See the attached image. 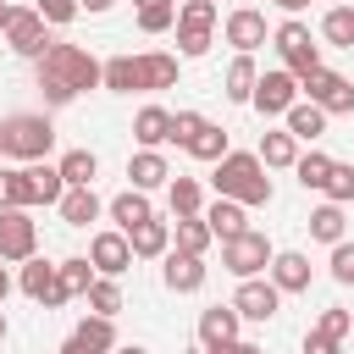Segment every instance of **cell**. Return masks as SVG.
<instances>
[{
    "mask_svg": "<svg viewBox=\"0 0 354 354\" xmlns=\"http://www.w3.org/2000/svg\"><path fill=\"white\" fill-rule=\"evenodd\" d=\"M100 88H111V94H155V88H177V55H166V50L111 55Z\"/></svg>",
    "mask_w": 354,
    "mask_h": 354,
    "instance_id": "cell-1",
    "label": "cell"
},
{
    "mask_svg": "<svg viewBox=\"0 0 354 354\" xmlns=\"http://www.w3.org/2000/svg\"><path fill=\"white\" fill-rule=\"evenodd\" d=\"M33 77H39V88L44 83H55V88H66V94H83V88H100L105 83V61H94L83 44H50L39 61H33Z\"/></svg>",
    "mask_w": 354,
    "mask_h": 354,
    "instance_id": "cell-2",
    "label": "cell"
},
{
    "mask_svg": "<svg viewBox=\"0 0 354 354\" xmlns=\"http://www.w3.org/2000/svg\"><path fill=\"white\" fill-rule=\"evenodd\" d=\"M210 183H216V199H238L243 210L271 205V177H266V166H260L254 149H232L227 160H216Z\"/></svg>",
    "mask_w": 354,
    "mask_h": 354,
    "instance_id": "cell-3",
    "label": "cell"
},
{
    "mask_svg": "<svg viewBox=\"0 0 354 354\" xmlns=\"http://www.w3.org/2000/svg\"><path fill=\"white\" fill-rule=\"evenodd\" d=\"M0 138H6V155L22 160V166H33V160H44L55 149V127H50L44 111H11L0 122Z\"/></svg>",
    "mask_w": 354,
    "mask_h": 354,
    "instance_id": "cell-4",
    "label": "cell"
},
{
    "mask_svg": "<svg viewBox=\"0 0 354 354\" xmlns=\"http://www.w3.org/2000/svg\"><path fill=\"white\" fill-rule=\"evenodd\" d=\"M271 44H277V55H282V66H288L293 77H310L315 66H326V61H321V44L310 39V28H304L299 17H288V22L271 33Z\"/></svg>",
    "mask_w": 354,
    "mask_h": 354,
    "instance_id": "cell-5",
    "label": "cell"
},
{
    "mask_svg": "<svg viewBox=\"0 0 354 354\" xmlns=\"http://www.w3.org/2000/svg\"><path fill=\"white\" fill-rule=\"evenodd\" d=\"M271 260H277V249H271V238L266 232H243V238H232V243H221V266L238 277V282H249V277H260V271H271Z\"/></svg>",
    "mask_w": 354,
    "mask_h": 354,
    "instance_id": "cell-6",
    "label": "cell"
},
{
    "mask_svg": "<svg viewBox=\"0 0 354 354\" xmlns=\"http://www.w3.org/2000/svg\"><path fill=\"white\" fill-rule=\"evenodd\" d=\"M299 94H304L310 105H321L326 116H348V111H354V83H348L343 72H332V66H315L310 77H299Z\"/></svg>",
    "mask_w": 354,
    "mask_h": 354,
    "instance_id": "cell-7",
    "label": "cell"
},
{
    "mask_svg": "<svg viewBox=\"0 0 354 354\" xmlns=\"http://www.w3.org/2000/svg\"><path fill=\"white\" fill-rule=\"evenodd\" d=\"M216 33V0H183L177 6V50L183 55H205Z\"/></svg>",
    "mask_w": 354,
    "mask_h": 354,
    "instance_id": "cell-8",
    "label": "cell"
},
{
    "mask_svg": "<svg viewBox=\"0 0 354 354\" xmlns=\"http://www.w3.org/2000/svg\"><path fill=\"white\" fill-rule=\"evenodd\" d=\"M6 44L17 50V55H28V61H39L55 39H50V22L33 11V6H11V22H6Z\"/></svg>",
    "mask_w": 354,
    "mask_h": 354,
    "instance_id": "cell-9",
    "label": "cell"
},
{
    "mask_svg": "<svg viewBox=\"0 0 354 354\" xmlns=\"http://www.w3.org/2000/svg\"><path fill=\"white\" fill-rule=\"evenodd\" d=\"M304 94H299V77L288 72V66H271V72H260V83H254V111L260 116H288L293 105H299Z\"/></svg>",
    "mask_w": 354,
    "mask_h": 354,
    "instance_id": "cell-10",
    "label": "cell"
},
{
    "mask_svg": "<svg viewBox=\"0 0 354 354\" xmlns=\"http://www.w3.org/2000/svg\"><path fill=\"white\" fill-rule=\"evenodd\" d=\"M39 254V221L28 210H0V260H33Z\"/></svg>",
    "mask_w": 354,
    "mask_h": 354,
    "instance_id": "cell-11",
    "label": "cell"
},
{
    "mask_svg": "<svg viewBox=\"0 0 354 354\" xmlns=\"http://www.w3.org/2000/svg\"><path fill=\"white\" fill-rule=\"evenodd\" d=\"M17 288L33 299V304H44V310H61L66 304V293H61V266H50V260H22V277H17Z\"/></svg>",
    "mask_w": 354,
    "mask_h": 354,
    "instance_id": "cell-12",
    "label": "cell"
},
{
    "mask_svg": "<svg viewBox=\"0 0 354 354\" xmlns=\"http://www.w3.org/2000/svg\"><path fill=\"white\" fill-rule=\"evenodd\" d=\"M232 310H238L243 321H271V315L282 310V288H277L271 277H249V282H238Z\"/></svg>",
    "mask_w": 354,
    "mask_h": 354,
    "instance_id": "cell-13",
    "label": "cell"
},
{
    "mask_svg": "<svg viewBox=\"0 0 354 354\" xmlns=\"http://www.w3.org/2000/svg\"><path fill=\"white\" fill-rule=\"evenodd\" d=\"M88 260H94L100 277H122V271L133 266V243H127V232H116V227L94 232V238H88Z\"/></svg>",
    "mask_w": 354,
    "mask_h": 354,
    "instance_id": "cell-14",
    "label": "cell"
},
{
    "mask_svg": "<svg viewBox=\"0 0 354 354\" xmlns=\"http://www.w3.org/2000/svg\"><path fill=\"white\" fill-rule=\"evenodd\" d=\"M122 343H116V321H105V315H83L77 321V332L61 343V354H116Z\"/></svg>",
    "mask_w": 354,
    "mask_h": 354,
    "instance_id": "cell-15",
    "label": "cell"
},
{
    "mask_svg": "<svg viewBox=\"0 0 354 354\" xmlns=\"http://www.w3.org/2000/svg\"><path fill=\"white\" fill-rule=\"evenodd\" d=\"M227 44L238 50V55H254L260 44H266V11H254V6H238L232 17H227Z\"/></svg>",
    "mask_w": 354,
    "mask_h": 354,
    "instance_id": "cell-16",
    "label": "cell"
},
{
    "mask_svg": "<svg viewBox=\"0 0 354 354\" xmlns=\"http://www.w3.org/2000/svg\"><path fill=\"white\" fill-rule=\"evenodd\" d=\"M127 183H133L138 194H155V188H166V183H171V166H166V155H160V149H138V155H127Z\"/></svg>",
    "mask_w": 354,
    "mask_h": 354,
    "instance_id": "cell-17",
    "label": "cell"
},
{
    "mask_svg": "<svg viewBox=\"0 0 354 354\" xmlns=\"http://www.w3.org/2000/svg\"><path fill=\"white\" fill-rule=\"evenodd\" d=\"M254 155H260L266 171H293V160H299V138H293L288 127H271V133H260Z\"/></svg>",
    "mask_w": 354,
    "mask_h": 354,
    "instance_id": "cell-18",
    "label": "cell"
},
{
    "mask_svg": "<svg viewBox=\"0 0 354 354\" xmlns=\"http://www.w3.org/2000/svg\"><path fill=\"white\" fill-rule=\"evenodd\" d=\"M127 243H133V260H166V254H171V221L149 216L144 227L127 232Z\"/></svg>",
    "mask_w": 354,
    "mask_h": 354,
    "instance_id": "cell-19",
    "label": "cell"
},
{
    "mask_svg": "<svg viewBox=\"0 0 354 354\" xmlns=\"http://www.w3.org/2000/svg\"><path fill=\"white\" fill-rule=\"evenodd\" d=\"M160 282L171 288V293H199L205 288V260L199 254H166V266H160Z\"/></svg>",
    "mask_w": 354,
    "mask_h": 354,
    "instance_id": "cell-20",
    "label": "cell"
},
{
    "mask_svg": "<svg viewBox=\"0 0 354 354\" xmlns=\"http://www.w3.org/2000/svg\"><path fill=\"white\" fill-rule=\"evenodd\" d=\"M310 254L304 249H277V260H271V282L282 288V293H304L310 288Z\"/></svg>",
    "mask_w": 354,
    "mask_h": 354,
    "instance_id": "cell-21",
    "label": "cell"
},
{
    "mask_svg": "<svg viewBox=\"0 0 354 354\" xmlns=\"http://www.w3.org/2000/svg\"><path fill=\"white\" fill-rule=\"evenodd\" d=\"M105 216L116 221V232H133V227H144V221L155 216V205H149V194H138V188H122V194L105 205Z\"/></svg>",
    "mask_w": 354,
    "mask_h": 354,
    "instance_id": "cell-22",
    "label": "cell"
},
{
    "mask_svg": "<svg viewBox=\"0 0 354 354\" xmlns=\"http://www.w3.org/2000/svg\"><path fill=\"white\" fill-rule=\"evenodd\" d=\"M205 227H210L221 243H232V238L249 232V210H243L238 199H216V205H205Z\"/></svg>",
    "mask_w": 354,
    "mask_h": 354,
    "instance_id": "cell-23",
    "label": "cell"
},
{
    "mask_svg": "<svg viewBox=\"0 0 354 354\" xmlns=\"http://www.w3.org/2000/svg\"><path fill=\"white\" fill-rule=\"evenodd\" d=\"M238 326H243V315H238L232 304H210V310H199V343H205V348L232 343V337H238Z\"/></svg>",
    "mask_w": 354,
    "mask_h": 354,
    "instance_id": "cell-24",
    "label": "cell"
},
{
    "mask_svg": "<svg viewBox=\"0 0 354 354\" xmlns=\"http://www.w3.org/2000/svg\"><path fill=\"white\" fill-rule=\"evenodd\" d=\"M133 138H138V149L171 144V111H166V105H144V111L133 116Z\"/></svg>",
    "mask_w": 354,
    "mask_h": 354,
    "instance_id": "cell-25",
    "label": "cell"
},
{
    "mask_svg": "<svg viewBox=\"0 0 354 354\" xmlns=\"http://www.w3.org/2000/svg\"><path fill=\"white\" fill-rule=\"evenodd\" d=\"M221 83H227L221 94H227L232 105H249V100H254V83H260V66H254V55H232Z\"/></svg>",
    "mask_w": 354,
    "mask_h": 354,
    "instance_id": "cell-26",
    "label": "cell"
},
{
    "mask_svg": "<svg viewBox=\"0 0 354 354\" xmlns=\"http://www.w3.org/2000/svg\"><path fill=\"white\" fill-rule=\"evenodd\" d=\"M166 205H171V216L183 221V216H205V188H199V177H171L166 183Z\"/></svg>",
    "mask_w": 354,
    "mask_h": 354,
    "instance_id": "cell-27",
    "label": "cell"
},
{
    "mask_svg": "<svg viewBox=\"0 0 354 354\" xmlns=\"http://www.w3.org/2000/svg\"><path fill=\"white\" fill-rule=\"evenodd\" d=\"M282 127H288L299 144H315V138L326 133V111H321V105H310V100H299V105L282 116Z\"/></svg>",
    "mask_w": 354,
    "mask_h": 354,
    "instance_id": "cell-28",
    "label": "cell"
},
{
    "mask_svg": "<svg viewBox=\"0 0 354 354\" xmlns=\"http://www.w3.org/2000/svg\"><path fill=\"white\" fill-rule=\"evenodd\" d=\"M100 194L94 188H66V199H61V221L66 227H88V221H100Z\"/></svg>",
    "mask_w": 354,
    "mask_h": 354,
    "instance_id": "cell-29",
    "label": "cell"
},
{
    "mask_svg": "<svg viewBox=\"0 0 354 354\" xmlns=\"http://www.w3.org/2000/svg\"><path fill=\"white\" fill-rule=\"evenodd\" d=\"M55 166H61L66 188H94V177H100V160H94V149H66Z\"/></svg>",
    "mask_w": 354,
    "mask_h": 354,
    "instance_id": "cell-30",
    "label": "cell"
},
{
    "mask_svg": "<svg viewBox=\"0 0 354 354\" xmlns=\"http://www.w3.org/2000/svg\"><path fill=\"white\" fill-rule=\"evenodd\" d=\"M0 183H6V210H33L39 205L28 166H0Z\"/></svg>",
    "mask_w": 354,
    "mask_h": 354,
    "instance_id": "cell-31",
    "label": "cell"
},
{
    "mask_svg": "<svg viewBox=\"0 0 354 354\" xmlns=\"http://www.w3.org/2000/svg\"><path fill=\"white\" fill-rule=\"evenodd\" d=\"M171 238H177V254H199V260H205V249L216 243V232L205 227V216H183V221L171 227Z\"/></svg>",
    "mask_w": 354,
    "mask_h": 354,
    "instance_id": "cell-32",
    "label": "cell"
},
{
    "mask_svg": "<svg viewBox=\"0 0 354 354\" xmlns=\"http://www.w3.org/2000/svg\"><path fill=\"white\" fill-rule=\"evenodd\" d=\"M94 260L88 254H72V260H61V293L66 299H88V288H94Z\"/></svg>",
    "mask_w": 354,
    "mask_h": 354,
    "instance_id": "cell-33",
    "label": "cell"
},
{
    "mask_svg": "<svg viewBox=\"0 0 354 354\" xmlns=\"http://www.w3.org/2000/svg\"><path fill=\"white\" fill-rule=\"evenodd\" d=\"M28 177H33V194H39V205H61V199H66V177H61V166H50V160H33V166H28Z\"/></svg>",
    "mask_w": 354,
    "mask_h": 354,
    "instance_id": "cell-34",
    "label": "cell"
},
{
    "mask_svg": "<svg viewBox=\"0 0 354 354\" xmlns=\"http://www.w3.org/2000/svg\"><path fill=\"white\" fill-rule=\"evenodd\" d=\"M188 155H194V160H210V166H216V160H227V155H232V138H227V127L205 122V133L188 144Z\"/></svg>",
    "mask_w": 354,
    "mask_h": 354,
    "instance_id": "cell-35",
    "label": "cell"
},
{
    "mask_svg": "<svg viewBox=\"0 0 354 354\" xmlns=\"http://www.w3.org/2000/svg\"><path fill=\"white\" fill-rule=\"evenodd\" d=\"M343 227H348V221H343V205L326 199V205L310 210V238H321V243H343Z\"/></svg>",
    "mask_w": 354,
    "mask_h": 354,
    "instance_id": "cell-36",
    "label": "cell"
},
{
    "mask_svg": "<svg viewBox=\"0 0 354 354\" xmlns=\"http://www.w3.org/2000/svg\"><path fill=\"white\" fill-rule=\"evenodd\" d=\"M321 39L337 44V50H354V6H332L321 17Z\"/></svg>",
    "mask_w": 354,
    "mask_h": 354,
    "instance_id": "cell-37",
    "label": "cell"
},
{
    "mask_svg": "<svg viewBox=\"0 0 354 354\" xmlns=\"http://www.w3.org/2000/svg\"><path fill=\"white\" fill-rule=\"evenodd\" d=\"M138 6V33H166L177 28V0H133Z\"/></svg>",
    "mask_w": 354,
    "mask_h": 354,
    "instance_id": "cell-38",
    "label": "cell"
},
{
    "mask_svg": "<svg viewBox=\"0 0 354 354\" xmlns=\"http://www.w3.org/2000/svg\"><path fill=\"white\" fill-rule=\"evenodd\" d=\"M116 310H122V288H116V277H94V288H88V315L116 321Z\"/></svg>",
    "mask_w": 354,
    "mask_h": 354,
    "instance_id": "cell-39",
    "label": "cell"
},
{
    "mask_svg": "<svg viewBox=\"0 0 354 354\" xmlns=\"http://www.w3.org/2000/svg\"><path fill=\"white\" fill-rule=\"evenodd\" d=\"M293 177H299L304 188H326V177H332V155H321V149L299 155V160H293Z\"/></svg>",
    "mask_w": 354,
    "mask_h": 354,
    "instance_id": "cell-40",
    "label": "cell"
},
{
    "mask_svg": "<svg viewBox=\"0 0 354 354\" xmlns=\"http://www.w3.org/2000/svg\"><path fill=\"white\" fill-rule=\"evenodd\" d=\"M332 205H348L354 199V166H343V160H332V177H326V188H321Z\"/></svg>",
    "mask_w": 354,
    "mask_h": 354,
    "instance_id": "cell-41",
    "label": "cell"
},
{
    "mask_svg": "<svg viewBox=\"0 0 354 354\" xmlns=\"http://www.w3.org/2000/svg\"><path fill=\"white\" fill-rule=\"evenodd\" d=\"M199 133H205V116H199V111H171V144L188 149Z\"/></svg>",
    "mask_w": 354,
    "mask_h": 354,
    "instance_id": "cell-42",
    "label": "cell"
},
{
    "mask_svg": "<svg viewBox=\"0 0 354 354\" xmlns=\"http://www.w3.org/2000/svg\"><path fill=\"white\" fill-rule=\"evenodd\" d=\"M326 271H332V282L354 288V243H348V238H343V243H332V260H326Z\"/></svg>",
    "mask_w": 354,
    "mask_h": 354,
    "instance_id": "cell-43",
    "label": "cell"
},
{
    "mask_svg": "<svg viewBox=\"0 0 354 354\" xmlns=\"http://www.w3.org/2000/svg\"><path fill=\"white\" fill-rule=\"evenodd\" d=\"M315 332H326V337H337V343H343V337L354 332V315H348L343 304H332V310H321V321H315Z\"/></svg>",
    "mask_w": 354,
    "mask_h": 354,
    "instance_id": "cell-44",
    "label": "cell"
},
{
    "mask_svg": "<svg viewBox=\"0 0 354 354\" xmlns=\"http://www.w3.org/2000/svg\"><path fill=\"white\" fill-rule=\"evenodd\" d=\"M33 11H39V17L50 22V28H66V22H72V17L83 11V6H77V0H39Z\"/></svg>",
    "mask_w": 354,
    "mask_h": 354,
    "instance_id": "cell-45",
    "label": "cell"
},
{
    "mask_svg": "<svg viewBox=\"0 0 354 354\" xmlns=\"http://www.w3.org/2000/svg\"><path fill=\"white\" fill-rule=\"evenodd\" d=\"M304 354H343V343H337V337H326V332H315V326H310V332H304Z\"/></svg>",
    "mask_w": 354,
    "mask_h": 354,
    "instance_id": "cell-46",
    "label": "cell"
},
{
    "mask_svg": "<svg viewBox=\"0 0 354 354\" xmlns=\"http://www.w3.org/2000/svg\"><path fill=\"white\" fill-rule=\"evenodd\" d=\"M205 354H260V343H249V337H232V343H216V348H205Z\"/></svg>",
    "mask_w": 354,
    "mask_h": 354,
    "instance_id": "cell-47",
    "label": "cell"
},
{
    "mask_svg": "<svg viewBox=\"0 0 354 354\" xmlns=\"http://www.w3.org/2000/svg\"><path fill=\"white\" fill-rule=\"evenodd\" d=\"M77 6H83V11H94V17H100V11H111V6H116V0H77Z\"/></svg>",
    "mask_w": 354,
    "mask_h": 354,
    "instance_id": "cell-48",
    "label": "cell"
},
{
    "mask_svg": "<svg viewBox=\"0 0 354 354\" xmlns=\"http://www.w3.org/2000/svg\"><path fill=\"white\" fill-rule=\"evenodd\" d=\"M11 288H17V282H11V271L0 266V304H6V293H11Z\"/></svg>",
    "mask_w": 354,
    "mask_h": 354,
    "instance_id": "cell-49",
    "label": "cell"
},
{
    "mask_svg": "<svg viewBox=\"0 0 354 354\" xmlns=\"http://www.w3.org/2000/svg\"><path fill=\"white\" fill-rule=\"evenodd\" d=\"M271 6H282V11H304L310 0H271Z\"/></svg>",
    "mask_w": 354,
    "mask_h": 354,
    "instance_id": "cell-50",
    "label": "cell"
},
{
    "mask_svg": "<svg viewBox=\"0 0 354 354\" xmlns=\"http://www.w3.org/2000/svg\"><path fill=\"white\" fill-rule=\"evenodd\" d=\"M116 354H149V348H144V343H122Z\"/></svg>",
    "mask_w": 354,
    "mask_h": 354,
    "instance_id": "cell-51",
    "label": "cell"
},
{
    "mask_svg": "<svg viewBox=\"0 0 354 354\" xmlns=\"http://www.w3.org/2000/svg\"><path fill=\"white\" fill-rule=\"evenodd\" d=\"M6 22H11V6H0V33H6Z\"/></svg>",
    "mask_w": 354,
    "mask_h": 354,
    "instance_id": "cell-52",
    "label": "cell"
},
{
    "mask_svg": "<svg viewBox=\"0 0 354 354\" xmlns=\"http://www.w3.org/2000/svg\"><path fill=\"white\" fill-rule=\"evenodd\" d=\"M0 343H6V310H0Z\"/></svg>",
    "mask_w": 354,
    "mask_h": 354,
    "instance_id": "cell-53",
    "label": "cell"
},
{
    "mask_svg": "<svg viewBox=\"0 0 354 354\" xmlns=\"http://www.w3.org/2000/svg\"><path fill=\"white\" fill-rule=\"evenodd\" d=\"M0 210H6V183H0Z\"/></svg>",
    "mask_w": 354,
    "mask_h": 354,
    "instance_id": "cell-54",
    "label": "cell"
},
{
    "mask_svg": "<svg viewBox=\"0 0 354 354\" xmlns=\"http://www.w3.org/2000/svg\"><path fill=\"white\" fill-rule=\"evenodd\" d=\"M332 6H354V0H332Z\"/></svg>",
    "mask_w": 354,
    "mask_h": 354,
    "instance_id": "cell-55",
    "label": "cell"
},
{
    "mask_svg": "<svg viewBox=\"0 0 354 354\" xmlns=\"http://www.w3.org/2000/svg\"><path fill=\"white\" fill-rule=\"evenodd\" d=\"M0 160H6V138H0Z\"/></svg>",
    "mask_w": 354,
    "mask_h": 354,
    "instance_id": "cell-56",
    "label": "cell"
}]
</instances>
